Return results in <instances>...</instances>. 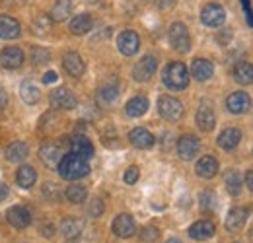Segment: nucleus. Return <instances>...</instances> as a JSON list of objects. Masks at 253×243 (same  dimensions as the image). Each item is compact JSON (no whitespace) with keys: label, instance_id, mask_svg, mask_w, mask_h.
<instances>
[{"label":"nucleus","instance_id":"1","mask_svg":"<svg viewBox=\"0 0 253 243\" xmlns=\"http://www.w3.org/2000/svg\"><path fill=\"white\" fill-rule=\"evenodd\" d=\"M59 173L61 177L66 181H76V179H82L90 173V165H88V160L76 156V154H66L63 156L61 163H59Z\"/></svg>","mask_w":253,"mask_h":243},{"label":"nucleus","instance_id":"2","mask_svg":"<svg viewBox=\"0 0 253 243\" xmlns=\"http://www.w3.org/2000/svg\"><path fill=\"white\" fill-rule=\"evenodd\" d=\"M164 84L169 90H185L189 86V70L183 62H169L164 68Z\"/></svg>","mask_w":253,"mask_h":243},{"label":"nucleus","instance_id":"3","mask_svg":"<svg viewBox=\"0 0 253 243\" xmlns=\"http://www.w3.org/2000/svg\"><path fill=\"white\" fill-rule=\"evenodd\" d=\"M168 37H169V43H171V47H173L175 51H179V53H187V51L191 49V35H189V30H187L185 24H181V22L171 24V26H169Z\"/></svg>","mask_w":253,"mask_h":243},{"label":"nucleus","instance_id":"4","mask_svg":"<svg viewBox=\"0 0 253 243\" xmlns=\"http://www.w3.org/2000/svg\"><path fill=\"white\" fill-rule=\"evenodd\" d=\"M158 111L166 121H179L183 117V103L175 97L164 95L158 99Z\"/></svg>","mask_w":253,"mask_h":243},{"label":"nucleus","instance_id":"5","mask_svg":"<svg viewBox=\"0 0 253 243\" xmlns=\"http://www.w3.org/2000/svg\"><path fill=\"white\" fill-rule=\"evenodd\" d=\"M226 20V12L220 4H207L203 10H201V22L209 28H220Z\"/></svg>","mask_w":253,"mask_h":243},{"label":"nucleus","instance_id":"6","mask_svg":"<svg viewBox=\"0 0 253 243\" xmlns=\"http://www.w3.org/2000/svg\"><path fill=\"white\" fill-rule=\"evenodd\" d=\"M156 68H158V61L152 55H146V57H142L140 61L136 62V66L132 68V78L136 82H146V80H150L154 76Z\"/></svg>","mask_w":253,"mask_h":243},{"label":"nucleus","instance_id":"7","mask_svg":"<svg viewBox=\"0 0 253 243\" xmlns=\"http://www.w3.org/2000/svg\"><path fill=\"white\" fill-rule=\"evenodd\" d=\"M117 47H119V51H121L125 57L136 55V51H138V47H140V39H138L136 31H130V30L123 31V33L117 37Z\"/></svg>","mask_w":253,"mask_h":243},{"label":"nucleus","instance_id":"8","mask_svg":"<svg viewBox=\"0 0 253 243\" xmlns=\"http://www.w3.org/2000/svg\"><path fill=\"white\" fill-rule=\"evenodd\" d=\"M6 220H8L14 228L24 230V228H28V226L32 224V212H30V208H26V206H12V208H8V212H6Z\"/></svg>","mask_w":253,"mask_h":243},{"label":"nucleus","instance_id":"9","mask_svg":"<svg viewBox=\"0 0 253 243\" xmlns=\"http://www.w3.org/2000/svg\"><path fill=\"white\" fill-rule=\"evenodd\" d=\"M250 105H252V99H250V95H248L246 91H234V93L226 99V107H228V111L234 113V115L246 113V111L250 109Z\"/></svg>","mask_w":253,"mask_h":243},{"label":"nucleus","instance_id":"10","mask_svg":"<svg viewBox=\"0 0 253 243\" xmlns=\"http://www.w3.org/2000/svg\"><path fill=\"white\" fill-rule=\"evenodd\" d=\"M199 148H201V142L193 134H185L177 140V154L181 160H193L199 152Z\"/></svg>","mask_w":253,"mask_h":243},{"label":"nucleus","instance_id":"11","mask_svg":"<svg viewBox=\"0 0 253 243\" xmlns=\"http://www.w3.org/2000/svg\"><path fill=\"white\" fill-rule=\"evenodd\" d=\"M128 140H130V144L134 146V148H140V150H148V148H152L154 146V142H156V138H154V134L152 132H148L146 128H132L130 132H128Z\"/></svg>","mask_w":253,"mask_h":243},{"label":"nucleus","instance_id":"12","mask_svg":"<svg viewBox=\"0 0 253 243\" xmlns=\"http://www.w3.org/2000/svg\"><path fill=\"white\" fill-rule=\"evenodd\" d=\"M51 103L55 109H74L76 107V95L66 88H57L51 93Z\"/></svg>","mask_w":253,"mask_h":243},{"label":"nucleus","instance_id":"13","mask_svg":"<svg viewBox=\"0 0 253 243\" xmlns=\"http://www.w3.org/2000/svg\"><path fill=\"white\" fill-rule=\"evenodd\" d=\"M216 234V226L209 220H199L189 228V236L197 242H207Z\"/></svg>","mask_w":253,"mask_h":243},{"label":"nucleus","instance_id":"14","mask_svg":"<svg viewBox=\"0 0 253 243\" xmlns=\"http://www.w3.org/2000/svg\"><path fill=\"white\" fill-rule=\"evenodd\" d=\"M134 230H136V226H134V220H132V216H128V214H119L115 220H113V234L117 236V238H130L132 234H134Z\"/></svg>","mask_w":253,"mask_h":243},{"label":"nucleus","instance_id":"15","mask_svg":"<svg viewBox=\"0 0 253 243\" xmlns=\"http://www.w3.org/2000/svg\"><path fill=\"white\" fill-rule=\"evenodd\" d=\"M39 158H41V162H43L49 169H57L59 163H61V160H63V154H61V148H59V146H55V144H45V146H41V150H39Z\"/></svg>","mask_w":253,"mask_h":243},{"label":"nucleus","instance_id":"16","mask_svg":"<svg viewBox=\"0 0 253 243\" xmlns=\"http://www.w3.org/2000/svg\"><path fill=\"white\" fill-rule=\"evenodd\" d=\"M216 124V117H214V111L209 103H201L199 111H197V126L205 132H211Z\"/></svg>","mask_w":253,"mask_h":243},{"label":"nucleus","instance_id":"17","mask_svg":"<svg viewBox=\"0 0 253 243\" xmlns=\"http://www.w3.org/2000/svg\"><path fill=\"white\" fill-rule=\"evenodd\" d=\"M195 169H197V175H199V177H203V179H212V177L218 173V162H216V158H212V156H203V158L197 162Z\"/></svg>","mask_w":253,"mask_h":243},{"label":"nucleus","instance_id":"18","mask_svg":"<svg viewBox=\"0 0 253 243\" xmlns=\"http://www.w3.org/2000/svg\"><path fill=\"white\" fill-rule=\"evenodd\" d=\"M70 152L80 156V158H84V160H90L94 156V146H92V142L84 134H76L70 140Z\"/></svg>","mask_w":253,"mask_h":243},{"label":"nucleus","instance_id":"19","mask_svg":"<svg viewBox=\"0 0 253 243\" xmlns=\"http://www.w3.org/2000/svg\"><path fill=\"white\" fill-rule=\"evenodd\" d=\"M22 62H24V51L18 49V47H6L0 53V64L4 68H10L12 70V68L22 66Z\"/></svg>","mask_w":253,"mask_h":243},{"label":"nucleus","instance_id":"20","mask_svg":"<svg viewBox=\"0 0 253 243\" xmlns=\"http://www.w3.org/2000/svg\"><path fill=\"white\" fill-rule=\"evenodd\" d=\"M63 66L64 70L70 74V76H74V78H78V76H82L84 74V70H86V66H84V61H82V57L78 55V53H66L63 57Z\"/></svg>","mask_w":253,"mask_h":243},{"label":"nucleus","instance_id":"21","mask_svg":"<svg viewBox=\"0 0 253 243\" xmlns=\"http://www.w3.org/2000/svg\"><path fill=\"white\" fill-rule=\"evenodd\" d=\"M212 72H214V66H212V62L207 61V59H195L193 64H191V74L199 82L209 80L212 76Z\"/></svg>","mask_w":253,"mask_h":243},{"label":"nucleus","instance_id":"22","mask_svg":"<svg viewBox=\"0 0 253 243\" xmlns=\"http://www.w3.org/2000/svg\"><path fill=\"white\" fill-rule=\"evenodd\" d=\"M246 222H248V210L246 208H232L228 212L224 226H226L228 232H238V230H242L246 226Z\"/></svg>","mask_w":253,"mask_h":243},{"label":"nucleus","instance_id":"23","mask_svg":"<svg viewBox=\"0 0 253 243\" xmlns=\"http://www.w3.org/2000/svg\"><path fill=\"white\" fill-rule=\"evenodd\" d=\"M20 24H18V20H14L12 16H0V37L2 39H16V37H20Z\"/></svg>","mask_w":253,"mask_h":243},{"label":"nucleus","instance_id":"24","mask_svg":"<svg viewBox=\"0 0 253 243\" xmlns=\"http://www.w3.org/2000/svg\"><path fill=\"white\" fill-rule=\"evenodd\" d=\"M148 107H150V103H148V99L144 97V95H136V97H132V99H128L125 105V111L128 117H142L146 111H148Z\"/></svg>","mask_w":253,"mask_h":243},{"label":"nucleus","instance_id":"25","mask_svg":"<svg viewBox=\"0 0 253 243\" xmlns=\"http://www.w3.org/2000/svg\"><path fill=\"white\" fill-rule=\"evenodd\" d=\"M242 140V132L240 128H226L222 130L220 136H218V146L222 150H234Z\"/></svg>","mask_w":253,"mask_h":243},{"label":"nucleus","instance_id":"26","mask_svg":"<svg viewBox=\"0 0 253 243\" xmlns=\"http://www.w3.org/2000/svg\"><path fill=\"white\" fill-rule=\"evenodd\" d=\"M84 230V222L78 218H64L61 224V234L64 236V240H76Z\"/></svg>","mask_w":253,"mask_h":243},{"label":"nucleus","instance_id":"27","mask_svg":"<svg viewBox=\"0 0 253 243\" xmlns=\"http://www.w3.org/2000/svg\"><path fill=\"white\" fill-rule=\"evenodd\" d=\"M30 156V146L26 142H12L6 148V160L12 163H20Z\"/></svg>","mask_w":253,"mask_h":243},{"label":"nucleus","instance_id":"28","mask_svg":"<svg viewBox=\"0 0 253 243\" xmlns=\"http://www.w3.org/2000/svg\"><path fill=\"white\" fill-rule=\"evenodd\" d=\"M234 78L238 84H244V86H250L253 84V64L252 62H238L234 66Z\"/></svg>","mask_w":253,"mask_h":243},{"label":"nucleus","instance_id":"29","mask_svg":"<svg viewBox=\"0 0 253 243\" xmlns=\"http://www.w3.org/2000/svg\"><path fill=\"white\" fill-rule=\"evenodd\" d=\"M92 26H94V20H92L90 14H78V16H74V18L70 20V31H72L74 35H84V33H88V31L92 30Z\"/></svg>","mask_w":253,"mask_h":243},{"label":"nucleus","instance_id":"30","mask_svg":"<svg viewBox=\"0 0 253 243\" xmlns=\"http://www.w3.org/2000/svg\"><path fill=\"white\" fill-rule=\"evenodd\" d=\"M16 181H18V185L22 189H30V187H33V183L37 181V173H35V169H33L32 165H22L18 169Z\"/></svg>","mask_w":253,"mask_h":243},{"label":"nucleus","instance_id":"31","mask_svg":"<svg viewBox=\"0 0 253 243\" xmlns=\"http://www.w3.org/2000/svg\"><path fill=\"white\" fill-rule=\"evenodd\" d=\"M64 197H66L68 202L80 204V202H84V201L88 199V191H86V187H82V185H70V187H66Z\"/></svg>","mask_w":253,"mask_h":243},{"label":"nucleus","instance_id":"32","mask_svg":"<svg viewBox=\"0 0 253 243\" xmlns=\"http://www.w3.org/2000/svg\"><path fill=\"white\" fill-rule=\"evenodd\" d=\"M20 97H22L24 103L35 105V103L41 99V91H39L37 86H33V84H30V82H26V84H22V88H20Z\"/></svg>","mask_w":253,"mask_h":243},{"label":"nucleus","instance_id":"33","mask_svg":"<svg viewBox=\"0 0 253 243\" xmlns=\"http://www.w3.org/2000/svg\"><path fill=\"white\" fill-rule=\"evenodd\" d=\"M70 12H72V4L68 0H59V2H55L53 10H51V20L53 22H64L70 16Z\"/></svg>","mask_w":253,"mask_h":243},{"label":"nucleus","instance_id":"34","mask_svg":"<svg viewBox=\"0 0 253 243\" xmlns=\"http://www.w3.org/2000/svg\"><path fill=\"white\" fill-rule=\"evenodd\" d=\"M226 189H228V193L232 195V197H238L240 193H242V177H240V173L238 171H234V169H230L228 173H226Z\"/></svg>","mask_w":253,"mask_h":243},{"label":"nucleus","instance_id":"35","mask_svg":"<svg viewBox=\"0 0 253 243\" xmlns=\"http://www.w3.org/2000/svg\"><path fill=\"white\" fill-rule=\"evenodd\" d=\"M199 206L205 212H212L216 208V195L212 191H203L199 195Z\"/></svg>","mask_w":253,"mask_h":243},{"label":"nucleus","instance_id":"36","mask_svg":"<svg viewBox=\"0 0 253 243\" xmlns=\"http://www.w3.org/2000/svg\"><path fill=\"white\" fill-rule=\"evenodd\" d=\"M117 97H119V86L115 82H109L99 90V101H103V103H111Z\"/></svg>","mask_w":253,"mask_h":243},{"label":"nucleus","instance_id":"37","mask_svg":"<svg viewBox=\"0 0 253 243\" xmlns=\"http://www.w3.org/2000/svg\"><path fill=\"white\" fill-rule=\"evenodd\" d=\"M51 24H53V20L47 18V16H39V18H35L32 24L33 33H37V35H45L47 31L51 30Z\"/></svg>","mask_w":253,"mask_h":243},{"label":"nucleus","instance_id":"38","mask_svg":"<svg viewBox=\"0 0 253 243\" xmlns=\"http://www.w3.org/2000/svg\"><path fill=\"white\" fill-rule=\"evenodd\" d=\"M32 61L33 64H47V62L51 61V53L45 47H33Z\"/></svg>","mask_w":253,"mask_h":243},{"label":"nucleus","instance_id":"39","mask_svg":"<svg viewBox=\"0 0 253 243\" xmlns=\"http://www.w3.org/2000/svg\"><path fill=\"white\" fill-rule=\"evenodd\" d=\"M160 236L158 228H154V226H146V228H142V232H140V240L144 243H152L156 242Z\"/></svg>","mask_w":253,"mask_h":243},{"label":"nucleus","instance_id":"40","mask_svg":"<svg viewBox=\"0 0 253 243\" xmlns=\"http://www.w3.org/2000/svg\"><path fill=\"white\" fill-rule=\"evenodd\" d=\"M43 195H45L49 201H53V202H57V201L61 199L59 189H57V185H53V183H45V185H43Z\"/></svg>","mask_w":253,"mask_h":243},{"label":"nucleus","instance_id":"41","mask_svg":"<svg viewBox=\"0 0 253 243\" xmlns=\"http://www.w3.org/2000/svg\"><path fill=\"white\" fill-rule=\"evenodd\" d=\"M105 210V206H103V201L101 199H94L92 202H90V208H88V214L92 216V218H99L101 214Z\"/></svg>","mask_w":253,"mask_h":243},{"label":"nucleus","instance_id":"42","mask_svg":"<svg viewBox=\"0 0 253 243\" xmlns=\"http://www.w3.org/2000/svg\"><path fill=\"white\" fill-rule=\"evenodd\" d=\"M138 175H140L138 167H136V165H130V167L125 171V183H128V185L136 183V181H138Z\"/></svg>","mask_w":253,"mask_h":243},{"label":"nucleus","instance_id":"43","mask_svg":"<svg viewBox=\"0 0 253 243\" xmlns=\"http://www.w3.org/2000/svg\"><path fill=\"white\" fill-rule=\"evenodd\" d=\"M242 6L246 10V18H248V24L253 28V10H252V0H242Z\"/></svg>","mask_w":253,"mask_h":243},{"label":"nucleus","instance_id":"44","mask_svg":"<svg viewBox=\"0 0 253 243\" xmlns=\"http://www.w3.org/2000/svg\"><path fill=\"white\" fill-rule=\"evenodd\" d=\"M57 80H59V76H57V72H53V70L45 72V76H43V82H45V84H53V82H57Z\"/></svg>","mask_w":253,"mask_h":243},{"label":"nucleus","instance_id":"45","mask_svg":"<svg viewBox=\"0 0 253 243\" xmlns=\"http://www.w3.org/2000/svg\"><path fill=\"white\" fill-rule=\"evenodd\" d=\"M154 4L162 10H168V8H171L175 4V0H154Z\"/></svg>","mask_w":253,"mask_h":243},{"label":"nucleus","instance_id":"46","mask_svg":"<svg viewBox=\"0 0 253 243\" xmlns=\"http://www.w3.org/2000/svg\"><path fill=\"white\" fill-rule=\"evenodd\" d=\"M246 185H248V189H250V191H253V169L246 173Z\"/></svg>","mask_w":253,"mask_h":243},{"label":"nucleus","instance_id":"47","mask_svg":"<svg viewBox=\"0 0 253 243\" xmlns=\"http://www.w3.org/2000/svg\"><path fill=\"white\" fill-rule=\"evenodd\" d=\"M6 103H8V95H6V91L0 88V109L6 107Z\"/></svg>","mask_w":253,"mask_h":243},{"label":"nucleus","instance_id":"48","mask_svg":"<svg viewBox=\"0 0 253 243\" xmlns=\"http://www.w3.org/2000/svg\"><path fill=\"white\" fill-rule=\"evenodd\" d=\"M6 197H8V187H6L4 183H0V202H2Z\"/></svg>","mask_w":253,"mask_h":243},{"label":"nucleus","instance_id":"49","mask_svg":"<svg viewBox=\"0 0 253 243\" xmlns=\"http://www.w3.org/2000/svg\"><path fill=\"white\" fill-rule=\"evenodd\" d=\"M230 35H232V33H230V30H224V33L220 35V41H222V43H224V41H228V39H230Z\"/></svg>","mask_w":253,"mask_h":243},{"label":"nucleus","instance_id":"50","mask_svg":"<svg viewBox=\"0 0 253 243\" xmlns=\"http://www.w3.org/2000/svg\"><path fill=\"white\" fill-rule=\"evenodd\" d=\"M166 243H181V242H179V240H168Z\"/></svg>","mask_w":253,"mask_h":243}]
</instances>
